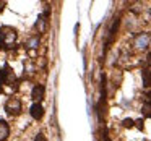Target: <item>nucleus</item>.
Masks as SVG:
<instances>
[{"mask_svg": "<svg viewBox=\"0 0 151 141\" xmlns=\"http://www.w3.org/2000/svg\"><path fill=\"white\" fill-rule=\"evenodd\" d=\"M44 92H46L44 86H42V84H36V86L33 88V92H31V97H33L34 101H37V102H39L41 99L44 97Z\"/></svg>", "mask_w": 151, "mask_h": 141, "instance_id": "4", "label": "nucleus"}, {"mask_svg": "<svg viewBox=\"0 0 151 141\" xmlns=\"http://www.w3.org/2000/svg\"><path fill=\"white\" fill-rule=\"evenodd\" d=\"M34 141H46V138H44L42 133H39V135H36V140Z\"/></svg>", "mask_w": 151, "mask_h": 141, "instance_id": "7", "label": "nucleus"}, {"mask_svg": "<svg viewBox=\"0 0 151 141\" xmlns=\"http://www.w3.org/2000/svg\"><path fill=\"white\" fill-rule=\"evenodd\" d=\"M124 125L125 127H133V120H128L127 118V120H124Z\"/></svg>", "mask_w": 151, "mask_h": 141, "instance_id": "8", "label": "nucleus"}, {"mask_svg": "<svg viewBox=\"0 0 151 141\" xmlns=\"http://www.w3.org/2000/svg\"><path fill=\"white\" fill-rule=\"evenodd\" d=\"M137 46H138V49H146L148 47V34H140L137 37Z\"/></svg>", "mask_w": 151, "mask_h": 141, "instance_id": "6", "label": "nucleus"}, {"mask_svg": "<svg viewBox=\"0 0 151 141\" xmlns=\"http://www.w3.org/2000/svg\"><path fill=\"white\" fill-rule=\"evenodd\" d=\"M10 136V127L5 120H0V141H5Z\"/></svg>", "mask_w": 151, "mask_h": 141, "instance_id": "5", "label": "nucleus"}, {"mask_svg": "<svg viewBox=\"0 0 151 141\" xmlns=\"http://www.w3.org/2000/svg\"><path fill=\"white\" fill-rule=\"evenodd\" d=\"M5 110L8 112V114H12V115H17V114H20V110H21V101L18 97H10L7 101V104H5Z\"/></svg>", "mask_w": 151, "mask_h": 141, "instance_id": "1", "label": "nucleus"}, {"mask_svg": "<svg viewBox=\"0 0 151 141\" xmlns=\"http://www.w3.org/2000/svg\"><path fill=\"white\" fill-rule=\"evenodd\" d=\"M29 114H31V117H33L34 120H41V118L44 117V107L39 104V102H34V104L31 105V109H29Z\"/></svg>", "mask_w": 151, "mask_h": 141, "instance_id": "3", "label": "nucleus"}, {"mask_svg": "<svg viewBox=\"0 0 151 141\" xmlns=\"http://www.w3.org/2000/svg\"><path fill=\"white\" fill-rule=\"evenodd\" d=\"M15 37H17V33H15V29H12V28H4V29L0 31V42L2 44H12L15 41Z\"/></svg>", "mask_w": 151, "mask_h": 141, "instance_id": "2", "label": "nucleus"}]
</instances>
